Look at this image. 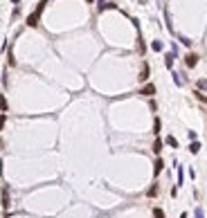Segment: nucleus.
Wrapping results in <instances>:
<instances>
[{
  "label": "nucleus",
  "instance_id": "17",
  "mask_svg": "<svg viewBox=\"0 0 207 218\" xmlns=\"http://www.w3.org/2000/svg\"><path fill=\"white\" fill-rule=\"evenodd\" d=\"M180 218H187V214H182V216H180Z\"/></svg>",
  "mask_w": 207,
  "mask_h": 218
},
{
  "label": "nucleus",
  "instance_id": "8",
  "mask_svg": "<svg viewBox=\"0 0 207 218\" xmlns=\"http://www.w3.org/2000/svg\"><path fill=\"white\" fill-rule=\"evenodd\" d=\"M153 216H155V218H164V211L160 209V207H155V209H153Z\"/></svg>",
  "mask_w": 207,
  "mask_h": 218
},
{
  "label": "nucleus",
  "instance_id": "14",
  "mask_svg": "<svg viewBox=\"0 0 207 218\" xmlns=\"http://www.w3.org/2000/svg\"><path fill=\"white\" fill-rule=\"evenodd\" d=\"M164 63H167V67H171V65H174V56H167Z\"/></svg>",
  "mask_w": 207,
  "mask_h": 218
},
{
  "label": "nucleus",
  "instance_id": "3",
  "mask_svg": "<svg viewBox=\"0 0 207 218\" xmlns=\"http://www.w3.org/2000/svg\"><path fill=\"white\" fill-rule=\"evenodd\" d=\"M185 63H187V67H194V65L198 63V56H196V54H187V56H185Z\"/></svg>",
  "mask_w": 207,
  "mask_h": 218
},
{
  "label": "nucleus",
  "instance_id": "13",
  "mask_svg": "<svg viewBox=\"0 0 207 218\" xmlns=\"http://www.w3.org/2000/svg\"><path fill=\"white\" fill-rule=\"evenodd\" d=\"M198 88H200V90L207 88V81H205V79H200V81H198Z\"/></svg>",
  "mask_w": 207,
  "mask_h": 218
},
{
  "label": "nucleus",
  "instance_id": "1",
  "mask_svg": "<svg viewBox=\"0 0 207 218\" xmlns=\"http://www.w3.org/2000/svg\"><path fill=\"white\" fill-rule=\"evenodd\" d=\"M43 7H45V0H43V2H38V7H36L34 14H30V18H27V25H30V27H36V25H38V18H41Z\"/></svg>",
  "mask_w": 207,
  "mask_h": 218
},
{
  "label": "nucleus",
  "instance_id": "5",
  "mask_svg": "<svg viewBox=\"0 0 207 218\" xmlns=\"http://www.w3.org/2000/svg\"><path fill=\"white\" fill-rule=\"evenodd\" d=\"M162 166H164V162H162V160H160V157H158V160H155V169H153V173H155V175H158V173H160V171H162Z\"/></svg>",
  "mask_w": 207,
  "mask_h": 218
},
{
  "label": "nucleus",
  "instance_id": "11",
  "mask_svg": "<svg viewBox=\"0 0 207 218\" xmlns=\"http://www.w3.org/2000/svg\"><path fill=\"white\" fill-rule=\"evenodd\" d=\"M0 108H2V112H7V99L5 97H0Z\"/></svg>",
  "mask_w": 207,
  "mask_h": 218
},
{
  "label": "nucleus",
  "instance_id": "12",
  "mask_svg": "<svg viewBox=\"0 0 207 218\" xmlns=\"http://www.w3.org/2000/svg\"><path fill=\"white\" fill-rule=\"evenodd\" d=\"M153 50H155V52H160V50H162V43H160V41H153Z\"/></svg>",
  "mask_w": 207,
  "mask_h": 218
},
{
  "label": "nucleus",
  "instance_id": "10",
  "mask_svg": "<svg viewBox=\"0 0 207 218\" xmlns=\"http://www.w3.org/2000/svg\"><path fill=\"white\" fill-rule=\"evenodd\" d=\"M153 133H155V135L160 133V119H158V117H155V122H153Z\"/></svg>",
  "mask_w": 207,
  "mask_h": 218
},
{
  "label": "nucleus",
  "instance_id": "7",
  "mask_svg": "<svg viewBox=\"0 0 207 218\" xmlns=\"http://www.w3.org/2000/svg\"><path fill=\"white\" fill-rule=\"evenodd\" d=\"M153 151L160 155V151H162V142H160V140H155V144H153Z\"/></svg>",
  "mask_w": 207,
  "mask_h": 218
},
{
  "label": "nucleus",
  "instance_id": "15",
  "mask_svg": "<svg viewBox=\"0 0 207 218\" xmlns=\"http://www.w3.org/2000/svg\"><path fill=\"white\" fill-rule=\"evenodd\" d=\"M196 218H205V214H203V209H200V207L196 209Z\"/></svg>",
  "mask_w": 207,
  "mask_h": 218
},
{
  "label": "nucleus",
  "instance_id": "2",
  "mask_svg": "<svg viewBox=\"0 0 207 218\" xmlns=\"http://www.w3.org/2000/svg\"><path fill=\"white\" fill-rule=\"evenodd\" d=\"M140 95H144V97H151V95H155V85H153V83H146L144 88L140 90Z\"/></svg>",
  "mask_w": 207,
  "mask_h": 218
},
{
  "label": "nucleus",
  "instance_id": "9",
  "mask_svg": "<svg viewBox=\"0 0 207 218\" xmlns=\"http://www.w3.org/2000/svg\"><path fill=\"white\" fill-rule=\"evenodd\" d=\"M167 144H169V146H174V148H176V146H178V142H176V137H171V135H169V137H167Z\"/></svg>",
  "mask_w": 207,
  "mask_h": 218
},
{
  "label": "nucleus",
  "instance_id": "4",
  "mask_svg": "<svg viewBox=\"0 0 207 218\" xmlns=\"http://www.w3.org/2000/svg\"><path fill=\"white\" fill-rule=\"evenodd\" d=\"M149 79V65L144 63V67H142V72H140V81H146Z\"/></svg>",
  "mask_w": 207,
  "mask_h": 218
},
{
  "label": "nucleus",
  "instance_id": "6",
  "mask_svg": "<svg viewBox=\"0 0 207 218\" xmlns=\"http://www.w3.org/2000/svg\"><path fill=\"white\" fill-rule=\"evenodd\" d=\"M200 151V144L198 142H191V146H189V153H198Z\"/></svg>",
  "mask_w": 207,
  "mask_h": 218
},
{
  "label": "nucleus",
  "instance_id": "18",
  "mask_svg": "<svg viewBox=\"0 0 207 218\" xmlns=\"http://www.w3.org/2000/svg\"><path fill=\"white\" fill-rule=\"evenodd\" d=\"M11 2H20V0H11Z\"/></svg>",
  "mask_w": 207,
  "mask_h": 218
},
{
  "label": "nucleus",
  "instance_id": "16",
  "mask_svg": "<svg viewBox=\"0 0 207 218\" xmlns=\"http://www.w3.org/2000/svg\"><path fill=\"white\" fill-rule=\"evenodd\" d=\"M2 126H5V115L0 117V128H2Z\"/></svg>",
  "mask_w": 207,
  "mask_h": 218
}]
</instances>
